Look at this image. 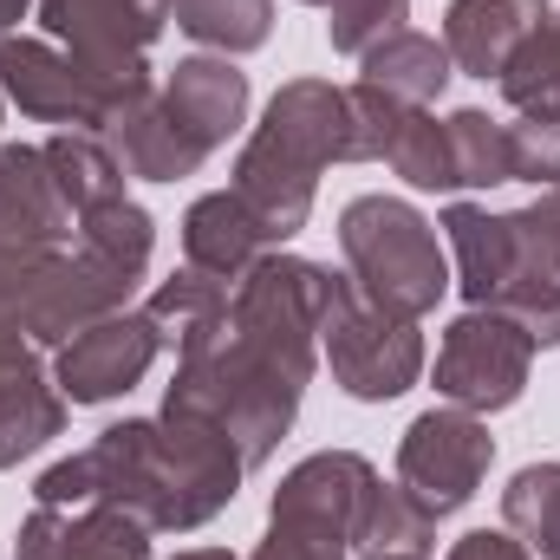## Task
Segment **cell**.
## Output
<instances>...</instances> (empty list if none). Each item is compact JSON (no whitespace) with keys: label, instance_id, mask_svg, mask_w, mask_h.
I'll return each mask as SVG.
<instances>
[{"label":"cell","instance_id":"e575fe53","mask_svg":"<svg viewBox=\"0 0 560 560\" xmlns=\"http://www.w3.org/2000/svg\"><path fill=\"white\" fill-rule=\"evenodd\" d=\"M300 7H332V0H300Z\"/></svg>","mask_w":560,"mask_h":560},{"label":"cell","instance_id":"9c48e42d","mask_svg":"<svg viewBox=\"0 0 560 560\" xmlns=\"http://www.w3.org/2000/svg\"><path fill=\"white\" fill-rule=\"evenodd\" d=\"M46 39L66 46L92 72H138L143 52L170 26V0H39L33 7Z\"/></svg>","mask_w":560,"mask_h":560},{"label":"cell","instance_id":"8fae6325","mask_svg":"<svg viewBox=\"0 0 560 560\" xmlns=\"http://www.w3.org/2000/svg\"><path fill=\"white\" fill-rule=\"evenodd\" d=\"M13 560H150V528L112 502L33 509L13 535Z\"/></svg>","mask_w":560,"mask_h":560},{"label":"cell","instance_id":"30bf717a","mask_svg":"<svg viewBox=\"0 0 560 560\" xmlns=\"http://www.w3.org/2000/svg\"><path fill=\"white\" fill-rule=\"evenodd\" d=\"M79 215L59 196V176L39 143H0V261L72 248Z\"/></svg>","mask_w":560,"mask_h":560},{"label":"cell","instance_id":"836d02e7","mask_svg":"<svg viewBox=\"0 0 560 560\" xmlns=\"http://www.w3.org/2000/svg\"><path fill=\"white\" fill-rule=\"evenodd\" d=\"M359 560H430V555H359Z\"/></svg>","mask_w":560,"mask_h":560},{"label":"cell","instance_id":"cb8c5ba5","mask_svg":"<svg viewBox=\"0 0 560 560\" xmlns=\"http://www.w3.org/2000/svg\"><path fill=\"white\" fill-rule=\"evenodd\" d=\"M450 131V163H456V189H502L515 183V150H509V125L489 118L482 105H463L443 118Z\"/></svg>","mask_w":560,"mask_h":560},{"label":"cell","instance_id":"ac0fdd59","mask_svg":"<svg viewBox=\"0 0 560 560\" xmlns=\"http://www.w3.org/2000/svg\"><path fill=\"white\" fill-rule=\"evenodd\" d=\"M66 392L46 378V365H20L0 378V469H20L33 450H46L66 430Z\"/></svg>","mask_w":560,"mask_h":560},{"label":"cell","instance_id":"7402d4cb","mask_svg":"<svg viewBox=\"0 0 560 560\" xmlns=\"http://www.w3.org/2000/svg\"><path fill=\"white\" fill-rule=\"evenodd\" d=\"M170 20H176L196 46H209V52H222V59H242V52L268 46V33H275V0H170Z\"/></svg>","mask_w":560,"mask_h":560},{"label":"cell","instance_id":"9a60e30c","mask_svg":"<svg viewBox=\"0 0 560 560\" xmlns=\"http://www.w3.org/2000/svg\"><path fill=\"white\" fill-rule=\"evenodd\" d=\"M443 235H450V255H456V287L469 306H495L515 280V222L509 215H489L482 202H450L443 209Z\"/></svg>","mask_w":560,"mask_h":560},{"label":"cell","instance_id":"f546056e","mask_svg":"<svg viewBox=\"0 0 560 560\" xmlns=\"http://www.w3.org/2000/svg\"><path fill=\"white\" fill-rule=\"evenodd\" d=\"M509 150H515V183H535V189H560V125H509Z\"/></svg>","mask_w":560,"mask_h":560},{"label":"cell","instance_id":"ffe728a7","mask_svg":"<svg viewBox=\"0 0 560 560\" xmlns=\"http://www.w3.org/2000/svg\"><path fill=\"white\" fill-rule=\"evenodd\" d=\"M229 300H235L229 280H215V275H202V268L183 261L170 280H156V293L143 300V319L156 326V339L170 352H183L189 339H202V332H215L229 319Z\"/></svg>","mask_w":560,"mask_h":560},{"label":"cell","instance_id":"f1b7e54d","mask_svg":"<svg viewBox=\"0 0 560 560\" xmlns=\"http://www.w3.org/2000/svg\"><path fill=\"white\" fill-rule=\"evenodd\" d=\"M346 105H352V163H385V150H392L411 105H398L372 85H346Z\"/></svg>","mask_w":560,"mask_h":560},{"label":"cell","instance_id":"4316f807","mask_svg":"<svg viewBox=\"0 0 560 560\" xmlns=\"http://www.w3.org/2000/svg\"><path fill=\"white\" fill-rule=\"evenodd\" d=\"M326 13H332V20H326V39H332V52H352V59H365L378 39L405 33V20H411V0H332Z\"/></svg>","mask_w":560,"mask_h":560},{"label":"cell","instance_id":"5bb4252c","mask_svg":"<svg viewBox=\"0 0 560 560\" xmlns=\"http://www.w3.org/2000/svg\"><path fill=\"white\" fill-rule=\"evenodd\" d=\"M261 255H275V242H268V229L255 222V209L235 189H209V196L189 202V215H183V261L189 268L242 287Z\"/></svg>","mask_w":560,"mask_h":560},{"label":"cell","instance_id":"7a4b0ae2","mask_svg":"<svg viewBox=\"0 0 560 560\" xmlns=\"http://www.w3.org/2000/svg\"><path fill=\"white\" fill-rule=\"evenodd\" d=\"M306 385H313V365L280 359L275 346H261L235 319H222L215 332H202L176 352V378L163 392V411L215 423L242 450V463L261 469L300 418Z\"/></svg>","mask_w":560,"mask_h":560},{"label":"cell","instance_id":"2e32d148","mask_svg":"<svg viewBox=\"0 0 560 560\" xmlns=\"http://www.w3.org/2000/svg\"><path fill=\"white\" fill-rule=\"evenodd\" d=\"M105 143L125 163V176H143V183H183V176H196L209 163V150L163 112V98H143L118 131H105Z\"/></svg>","mask_w":560,"mask_h":560},{"label":"cell","instance_id":"1f68e13d","mask_svg":"<svg viewBox=\"0 0 560 560\" xmlns=\"http://www.w3.org/2000/svg\"><path fill=\"white\" fill-rule=\"evenodd\" d=\"M33 7H39V0H0V46H7L13 33H20V20H26Z\"/></svg>","mask_w":560,"mask_h":560},{"label":"cell","instance_id":"d4e9b609","mask_svg":"<svg viewBox=\"0 0 560 560\" xmlns=\"http://www.w3.org/2000/svg\"><path fill=\"white\" fill-rule=\"evenodd\" d=\"M502 528L560 560V463H528L502 489Z\"/></svg>","mask_w":560,"mask_h":560},{"label":"cell","instance_id":"3957f363","mask_svg":"<svg viewBox=\"0 0 560 560\" xmlns=\"http://www.w3.org/2000/svg\"><path fill=\"white\" fill-rule=\"evenodd\" d=\"M332 163H352V105H346V85H332V79H287L268 98L255 138L242 143L229 189L255 209V222L268 229V242L287 248L306 229L319 176Z\"/></svg>","mask_w":560,"mask_h":560},{"label":"cell","instance_id":"83f0119b","mask_svg":"<svg viewBox=\"0 0 560 560\" xmlns=\"http://www.w3.org/2000/svg\"><path fill=\"white\" fill-rule=\"evenodd\" d=\"M248 560H352V541L339 528H319L300 515H268V535Z\"/></svg>","mask_w":560,"mask_h":560},{"label":"cell","instance_id":"4fadbf2b","mask_svg":"<svg viewBox=\"0 0 560 560\" xmlns=\"http://www.w3.org/2000/svg\"><path fill=\"white\" fill-rule=\"evenodd\" d=\"M548 13H555L548 0H450V13H443V52L469 79H502L509 59L535 39V26Z\"/></svg>","mask_w":560,"mask_h":560},{"label":"cell","instance_id":"7c38bea8","mask_svg":"<svg viewBox=\"0 0 560 560\" xmlns=\"http://www.w3.org/2000/svg\"><path fill=\"white\" fill-rule=\"evenodd\" d=\"M156 98H163V112H170L189 138L215 156L222 143L248 125V98H255V92H248V72H242L235 59L196 52V59H176V72L163 79Z\"/></svg>","mask_w":560,"mask_h":560},{"label":"cell","instance_id":"277c9868","mask_svg":"<svg viewBox=\"0 0 560 560\" xmlns=\"http://www.w3.org/2000/svg\"><path fill=\"white\" fill-rule=\"evenodd\" d=\"M339 255H346V280L398 319L436 313V300L456 287L436 222L405 196H352L339 215Z\"/></svg>","mask_w":560,"mask_h":560},{"label":"cell","instance_id":"4dcf8cb0","mask_svg":"<svg viewBox=\"0 0 560 560\" xmlns=\"http://www.w3.org/2000/svg\"><path fill=\"white\" fill-rule=\"evenodd\" d=\"M443 560H535V555H528V541H515L509 528H469Z\"/></svg>","mask_w":560,"mask_h":560},{"label":"cell","instance_id":"44dd1931","mask_svg":"<svg viewBox=\"0 0 560 560\" xmlns=\"http://www.w3.org/2000/svg\"><path fill=\"white\" fill-rule=\"evenodd\" d=\"M39 150H46V163H52L59 196L72 202V215H92V209L131 196V189H125L131 176H125V163L112 156L105 138H92V131H59V138H46Z\"/></svg>","mask_w":560,"mask_h":560},{"label":"cell","instance_id":"603a6c76","mask_svg":"<svg viewBox=\"0 0 560 560\" xmlns=\"http://www.w3.org/2000/svg\"><path fill=\"white\" fill-rule=\"evenodd\" d=\"M495 85H502V105H509L515 118L560 125V7L535 26V39L509 59V72H502Z\"/></svg>","mask_w":560,"mask_h":560},{"label":"cell","instance_id":"d6986e66","mask_svg":"<svg viewBox=\"0 0 560 560\" xmlns=\"http://www.w3.org/2000/svg\"><path fill=\"white\" fill-rule=\"evenodd\" d=\"M150 248H156V222H150V209L131 202V196L79 215V255L105 280H118V287H138L150 275Z\"/></svg>","mask_w":560,"mask_h":560},{"label":"cell","instance_id":"6da1fadb","mask_svg":"<svg viewBox=\"0 0 560 560\" xmlns=\"http://www.w3.org/2000/svg\"><path fill=\"white\" fill-rule=\"evenodd\" d=\"M242 476H248V463L215 423L163 411V418H125L98 430L92 450L52 463L33 482V502L39 509L112 502V509L138 515L150 535H196L235 502Z\"/></svg>","mask_w":560,"mask_h":560},{"label":"cell","instance_id":"ba28073f","mask_svg":"<svg viewBox=\"0 0 560 560\" xmlns=\"http://www.w3.org/2000/svg\"><path fill=\"white\" fill-rule=\"evenodd\" d=\"M156 352H163V339L143 319V306H118L52 352V385L66 392V405H112V398L138 392Z\"/></svg>","mask_w":560,"mask_h":560},{"label":"cell","instance_id":"52a82bcc","mask_svg":"<svg viewBox=\"0 0 560 560\" xmlns=\"http://www.w3.org/2000/svg\"><path fill=\"white\" fill-rule=\"evenodd\" d=\"M489 463H495L489 423L476 411H456V405L411 418V430L398 436V489L430 522H450L456 509H469L476 489L489 482Z\"/></svg>","mask_w":560,"mask_h":560},{"label":"cell","instance_id":"484cf974","mask_svg":"<svg viewBox=\"0 0 560 560\" xmlns=\"http://www.w3.org/2000/svg\"><path fill=\"white\" fill-rule=\"evenodd\" d=\"M385 163L411 183V189H456V163H450V131L436 112H405L398 138L385 150Z\"/></svg>","mask_w":560,"mask_h":560},{"label":"cell","instance_id":"e0dca14e","mask_svg":"<svg viewBox=\"0 0 560 560\" xmlns=\"http://www.w3.org/2000/svg\"><path fill=\"white\" fill-rule=\"evenodd\" d=\"M359 85H372V92H385V98H398V105H411V112H430L436 98H443V85L456 79V66H450V52H443V39H430V33H392V39H378L365 59H359Z\"/></svg>","mask_w":560,"mask_h":560},{"label":"cell","instance_id":"d6a6232c","mask_svg":"<svg viewBox=\"0 0 560 560\" xmlns=\"http://www.w3.org/2000/svg\"><path fill=\"white\" fill-rule=\"evenodd\" d=\"M176 560H242V555H229V548H183Z\"/></svg>","mask_w":560,"mask_h":560},{"label":"cell","instance_id":"8992f818","mask_svg":"<svg viewBox=\"0 0 560 560\" xmlns=\"http://www.w3.org/2000/svg\"><path fill=\"white\" fill-rule=\"evenodd\" d=\"M528 372H535V339L495 313V306H469L450 319L443 346H436V365H430V385L443 405L456 411H509L522 392H528Z\"/></svg>","mask_w":560,"mask_h":560},{"label":"cell","instance_id":"5b68a950","mask_svg":"<svg viewBox=\"0 0 560 560\" xmlns=\"http://www.w3.org/2000/svg\"><path fill=\"white\" fill-rule=\"evenodd\" d=\"M319 359L332 372V385L359 405H392L423 378V332L418 319H398L385 306H372L352 280L339 275L326 326H319Z\"/></svg>","mask_w":560,"mask_h":560}]
</instances>
